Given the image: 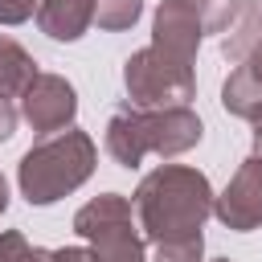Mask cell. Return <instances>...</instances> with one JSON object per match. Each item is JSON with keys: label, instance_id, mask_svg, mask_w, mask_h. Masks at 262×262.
<instances>
[{"label": "cell", "instance_id": "9", "mask_svg": "<svg viewBox=\"0 0 262 262\" xmlns=\"http://www.w3.org/2000/svg\"><path fill=\"white\" fill-rule=\"evenodd\" d=\"M37 25L53 41H78L94 25V0H41Z\"/></svg>", "mask_w": 262, "mask_h": 262}, {"label": "cell", "instance_id": "3", "mask_svg": "<svg viewBox=\"0 0 262 262\" xmlns=\"http://www.w3.org/2000/svg\"><path fill=\"white\" fill-rule=\"evenodd\" d=\"M94 172V139L78 127L53 131L33 143L20 160V192L29 205H53L57 196L74 192Z\"/></svg>", "mask_w": 262, "mask_h": 262}, {"label": "cell", "instance_id": "24", "mask_svg": "<svg viewBox=\"0 0 262 262\" xmlns=\"http://www.w3.org/2000/svg\"><path fill=\"white\" fill-rule=\"evenodd\" d=\"M258 4H262V0H258Z\"/></svg>", "mask_w": 262, "mask_h": 262}, {"label": "cell", "instance_id": "10", "mask_svg": "<svg viewBox=\"0 0 262 262\" xmlns=\"http://www.w3.org/2000/svg\"><path fill=\"white\" fill-rule=\"evenodd\" d=\"M33 78H37V61H33L12 37H0V98L25 94Z\"/></svg>", "mask_w": 262, "mask_h": 262}, {"label": "cell", "instance_id": "14", "mask_svg": "<svg viewBox=\"0 0 262 262\" xmlns=\"http://www.w3.org/2000/svg\"><path fill=\"white\" fill-rule=\"evenodd\" d=\"M139 8H143V0H94V20H98V29L119 33V29L135 25Z\"/></svg>", "mask_w": 262, "mask_h": 262}, {"label": "cell", "instance_id": "8", "mask_svg": "<svg viewBox=\"0 0 262 262\" xmlns=\"http://www.w3.org/2000/svg\"><path fill=\"white\" fill-rule=\"evenodd\" d=\"M201 20L192 16V8L184 4V0H164L160 4V12H156V49H164L168 57H176V61H184V66H192V57H196V45H201Z\"/></svg>", "mask_w": 262, "mask_h": 262}, {"label": "cell", "instance_id": "7", "mask_svg": "<svg viewBox=\"0 0 262 262\" xmlns=\"http://www.w3.org/2000/svg\"><path fill=\"white\" fill-rule=\"evenodd\" d=\"M213 213L229 225V229H254V225H262V156L254 151L242 168H237V176L229 180V188L213 201Z\"/></svg>", "mask_w": 262, "mask_h": 262}, {"label": "cell", "instance_id": "17", "mask_svg": "<svg viewBox=\"0 0 262 262\" xmlns=\"http://www.w3.org/2000/svg\"><path fill=\"white\" fill-rule=\"evenodd\" d=\"M41 0H0V25H20L37 12Z\"/></svg>", "mask_w": 262, "mask_h": 262}, {"label": "cell", "instance_id": "19", "mask_svg": "<svg viewBox=\"0 0 262 262\" xmlns=\"http://www.w3.org/2000/svg\"><path fill=\"white\" fill-rule=\"evenodd\" d=\"M16 131V111L8 106V98H0V143Z\"/></svg>", "mask_w": 262, "mask_h": 262}, {"label": "cell", "instance_id": "21", "mask_svg": "<svg viewBox=\"0 0 262 262\" xmlns=\"http://www.w3.org/2000/svg\"><path fill=\"white\" fill-rule=\"evenodd\" d=\"M250 123H254V143L262 147V106H258V111L250 115Z\"/></svg>", "mask_w": 262, "mask_h": 262}, {"label": "cell", "instance_id": "20", "mask_svg": "<svg viewBox=\"0 0 262 262\" xmlns=\"http://www.w3.org/2000/svg\"><path fill=\"white\" fill-rule=\"evenodd\" d=\"M242 70H246V74H250V78L262 86V41L250 49V57H246V66H242Z\"/></svg>", "mask_w": 262, "mask_h": 262}, {"label": "cell", "instance_id": "13", "mask_svg": "<svg viewBox=\"0 0 262 262\" xmlns=\"http://www.w3.org/2000/svg\"><path fill=\"white\" fill-rule=\"evenodd\" d=\"M192 8V16L201 20L205 33H225L233 25V16L242 12V0H184Z\"/></svg>", "mask_w": 262, "mask_h": 262}, {"label": "cell", "instance_id": "23", "mask_svg": "<svg viewBox=\"0 0 262 262\" xmlns=\"http://www.w3.org/2000/svg\"><path fill=\"white\" fill-rule=\"evenodd\" d=\"M213 262H229V258H213Z\"/></svg>", "mask_w": 262, "mask_h": 262}, {"label": "cell", "instance_id": "5", "mask_svg": "<svg viewBox=\"0 0 262 262\" xmlns=\"http://www.w3.org/2000/svg\"><path fill=\"white\" fill-rule=\"evenodd\" d=\"M74 229L94 242V262H147L143 258V237L131 225V205L119 192H106L90 205L78 209Z\"/></svg>", "mask_w": 262, "mask_h": 262}, {"label": "cell", "instance_id": "1", "mask_svg": "<svg viewBox=\"0 0 262 262\" xmlns=\"http://www.w3.org/2000/svg\"><path fill=\"white\" fill-rule=\"evenodd\" d=\"M135 213H139V229L156 246L188 242V237H201V225L213 213V188L196 168L164 164L139 180Z\"/></svg>", "mask_w": 262, "mask_h": 262}, {"label": "cell", "instance_id": "2", "mask_svg": "<svg viewBox=\"0 0 262 262\" xmlns=\"http://www.w3.org/2000/svg\"><path fill=\"white\" fill-rule=\"evenodd\" d=\"M192 143H201V119L188 106L139 111V106L123 102L111 115V123H106V151L123 168H135L147 151H156V156H180Z\"/></svg>", "mask_w": 262, "mask_h": 262}, {"label": "cell", "instance_id": "4", "mask_svg": "<svg viewBox=\"0 0 262 262\" xmlns=\"http://www.w3.org/2000/svg\"><path fill=\"white\" fill-rule=\"evenodd\" d=\"M123 82H127V94L139 111H172V106H188V98L196 94V78H192V66L168 57L164 49L147 45L139 53L127 57V70H123Z\"/></svg>", "mask_w": 262, "mask_h": 262}, {"label": "cell", "instance_id": "6", "mask_svg": "<svg viewBox=\"0 0 262 262\" xmlns=\"http://www.w3.org/2000/svg\"><path fill=\"white\" fill-rule=\"evenodd\" d=\"M20 98H25V119H29L33 131H41V135L61 131V127L74 119V111H78L74 86H70L66 78H57V74H37Z\"/></svg>", "mask_w": 262, "mask_h": 262}, {"label": "cell", "instance_id": "12", "mask_svg": "<svg viewBox=\"0 0 262 262\" xmlns=\"http://www.w3.org/2000/svg\"><path fill=\"white\" fill-rule=\"evenodd\" d=\"M221 102H225V111H233V115H242V119H250L258 106H262V86L246 74V70H237L229 82H225V90H221Z\"/></svg>", "mask_w": 262, "mask_h": 262}, {"label": "cell", "instance_id": "15", "mask_svg": "<svg viewBox=\"0 0 262 262\" xmlns=\"http://www.w3.org/2000/svg\"><path fill=\"white\" fill-rule=\"evenodd\" d=\"M0 262H49V250H37L25 242V233L8 229L0 233Z\"/></svg>", "mask_w": 262, "mask_h": 262}, {"label": "cell", "instance_id": "22", "mask_svg": "<svg viewBox=\"0 0 262 262\" xmlns=\"http://www.w3.org/2000/svg\"><path fill=\"white\" fill-rule=\"evenodd\" d=\"M8 209V184H4V176H0V213Z\"/></svg>", "mask_w": 262, "mask_h": 262}, {"label": "cell", "instance_id": "18", "mask_svg": "<svg viewBox=\"0 0 262 262\" xmlns=\"http://www.w3.org/2000/svg\"><path fill=\"white\" fill-rule=\"evenodd\" d=\"M49 262H94V254L82 250V246H66V250H53Z\"/></svg>", "mask_w": 262, "mask_h": 262}, {"label": "cell", "instance_id": "11", "mask_svg": "<svg viewBox=\"0 0 262 262\" xmlns=\"http://www.w3.org/2000/svg\"><path fill=\"white\" fill-rule=\"evenodd\" d=\"M262 41V4L258 0H250L246 8H242V20H237V29H229V37H225V57L229 61H246L250 57V49Z\"/></svg>", "mask_w": 262, "mask_h": 262}, {"label": "cell", "instance_id": "16", "mask_svg": "<svg viewBox=\"0 0 262 262\" xmlns=\"http://www.w3.org/2000/svg\"><path fill=\"white\" fill-rule=\"evenodd\" d=\"M201 246H205L201 237H188V242H160L151 262H201Z\"/></svg>", "mask_w": 262, "mask_h": 262}]
</instances>
